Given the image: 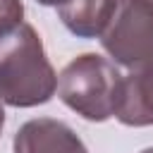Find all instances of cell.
Listing matches in <instances>:
<instances>
[{
    "label": "cell",
    "mask_w": 153,
    "mask_h": 153,
    "mask_svg": "<svg viewBox=\"0 0 153 153\" xmlns=\"http://www.w3.org/2000/svg\"><path fill=\"white\" fill-rule=\"evenodd\" d=\"M57 91V74L31 24L0 36V100L12 108L43 105Z\"/></svg>",
    "instance_id": "1"
},
{
    "label": "cell",
    "mask_w": 153,
    "mask_h": 153,
    "mask_svg": "<svg viewBox=\"0 0 153 153\" xmlns=\"http://www.w3.org/2000/svg\"><path fill=\"white\" fill-rule=\"evenodd\" d=\"M12 148L14 153H88L74 129L53 117H38L22 124Z\"/></svg>",
    "instance_id": "4"
},
{
    "label": "cell",
    "mask_w": 153,
    "mask_h": 153,
    "mask_svg": "<svg viewBox=\"0 0 153 153\" xmlns=\"http://www.w3.org/2000/svg\"><path fill=\"white\" fill-rule=\"evenodd\" d=\"M36 2H41V5H55V7H60L62 2H67V0H36Z\"/></svg>",
    "instance_id": "8"
},
{
    "label": "cell",
    "mask_w": 153,
    "mask_h": 153,
    "mask_svg": "<svg viewBox=\"0 0 153 153\" xmlns=\"http://www.w3.org/2000/svg\"><path fill=\"white\" fill-rule=\"evenodd\" d=\"M115 117L127 127L153 124V60L122 76Z\"/></svg>",
    "instance_id": "5"
},
{
    "label": "cell",
    "mask_w": 153,
    "mask_h": 153,
    "mask_svg": "<svg viewBox=\"0 0 153 153\" xmlns=\"http://www.w3.org/2000/svg\"><path fill=\"white\" fill-rule=\"evenodd\" d=\"M148 2H151V5H153V0H148Z\"/></svg>",
    "instance_id": "11"
},
{
    "label": "cell",
    "mask_w": 153,
    "mask_h": 153,
    "mask_svg": "<svg viewBox=\"0 0 153 153\" xmlns=\"http://www.w3.org/2000/svg\"><path fill=\"white\" fill-rule=\"evenodd\" d=\"M122 74L108 57L84 53L57 76L60 100L88 122H105L117 112Z\"/></svg>",
    "instance_id": "2"
},
{
    "label": "cell",
    "mask_w": 153,
    "mask_h": 153,
    "mask_svg": "<svg viewBox=\"0 0 153 153\" xmlns=\"http://www.w3.org/2000/svg\"><path fill=\"white\" fill-rule=\"evenodd\" d=\"M100 43L115 65L129 72L153 60V5L148 0H117Z\"/></svg>",
    "instance_id": "3"
},
{
    "label": "cell",
    "mask_w": 153,
    "mask_h": 153,
    "mask_svg": "<svg viewBox=\"0 0 153 153\" xmlns=\"http://www.w3.org/2000/svg\"><path fill=\"white\" fill-rule=\"evenodd\" d=\"M141 153H153V148H143V151H141Z\"/></svg>",
    "instance_id": "10"
},
{
    "label": "cell",
    "mask_w": 153,
    "mask_h": 153,
    "mask_svg": "<svg viewBox=\"0 0 153 153\" xmlns=\"http://www.w3.org/2000/svg\"><path fill=\"white\" fill-rule=\"evenodd\" d=\"M24 17V5L22 0H0V36L14 31L17 26H22Z\"/></svg>",
    "instance_id": "7"
},
{
    "label": "cell",
    "mask_w": 153,
    "mask_h": 153,
    "mask_svg": "<svg viewBox=\"0 0 153 153\" xmlns=\"http://www.w3.org/2000/svg\"><path fill=\"white\" fill-rule=\"evenodd\" d=\"M2 127H5V110H2V100H0V134H2Z\"/></svg>",
    "instance_id": "9"
},
{
    "label": "cell",
    "mask_w": 153,
    "mask_h": 153,
    "mask_svg": "<svg viewBox=\"0 0 153 153\" xmlns=\"http://www.w3.org/2000/svg\"><path fill=\"white\" fill-rule=\"evenodd\" d=\"M117 0H67L57 7L62 24L79 38L103 36L105 26L115 14Z\"/></svg>",
    "instance_id": "6"
}]
</instances>
